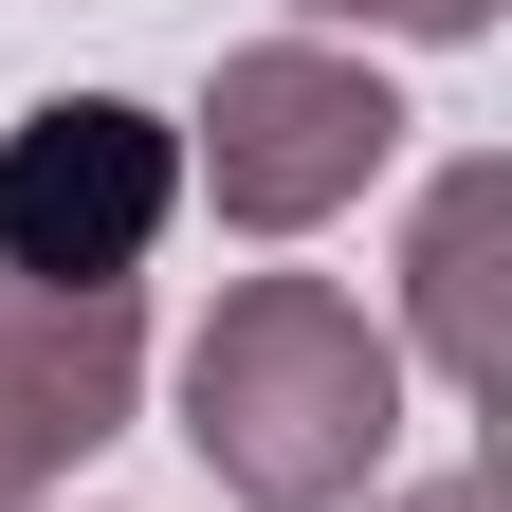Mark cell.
Returning <instances> with one entry per match:
<instances>
[{"mask_svg": "<svg viewBox=\"0 0 512 512\" xmlns=\"http://www.w3.org/2000/svg\"><path fill=\"white\" fill-rule=\"evenodd\" d=\"M183 439L238 512H348L403 458V330L330 275H238L183 348Z\"/></svg>", "mask_w": 512, "mask_h": 512, "instance_id": "6da1fadb", "label": "cell"}, {"mask_svg": "<svg viewBox=\"0 0 512 512\" xmlns=\"http://www.w3.org/2000/svg\"><path fill=\"white\" fill-rule=\"evenodd\" d=\"M366 512H494V476H403V494H366Z\"/></svg>", "mask_w": 512, "mask_h": 512, "instance_id": "52a82bcc", "label": "cell"}, {"mask_svg": "<svg viewBox=\"0 0 512 512\" xmlns=\"http://www.w3.org/2000/svg\"><path fill=\"white\" fill-rule=\"evenodd\" d=\"M293 19H366V37H494V0H293Z\"/></svg>", "mask_w": 512, "mask_h": 512, "instance_id": "8992f818", "label": "cell"}, {"mask_svg": "<svg viewBox=\"0 0 512 512\" xmlns=\"http://www.w3.org/2000/svg\"><path fill=\"white\" fill-rule=\"evenodd\" d=\"M494 220H512V165H439L403 238V330L458 403H494Z\"/></svg>", "mask_w": 512, "mask_h": 512, "instance_id": "5b68a950", "label": "cell"}, {"mask_svg": "<svg viewBox=\"0 0 512 512\" xmlns=\"http://www.w3.org/2000/svg\"><path fill=\"white\" fill-rule=\"evenodd\" d=\"M403 92L366 74L348 37H238L202 110H183V183L238 220V238H311V220H348L384 165H403Z\"/></svg>", "mask_w": 512, "mask_h": 512, "instance_id": "7a4b0ae2", "label": "cell"}, {"mask_svg": "<svg viewBox=\"0 0 512 512\" xmlns=\"http://www.w3.org/2000/svg\"><path fill=\"white\" fill-rule=\"evenodd\" d=\"M183 220V128L128 92H37L0 128V275L19 293H147Z\"/></svg>", "mask_w": 512, "mask_h": 512, "instance_id": "3957f363", "label": "cell"}, {"mask_svg": "<svg viewBox=\"0 0 512 512\" xmlns=\"http://www.w3.org/2000/svg\"><path fill=\"white\" fill-rule=\"evenodd\" d=\"M147 403V293H19L0 275V512H37L74 458H110Z\"/></svg>", "mask_w": 512, "mask_h": 512, "instance_id": "277c9868", "label": "cell"}]
</instances>
